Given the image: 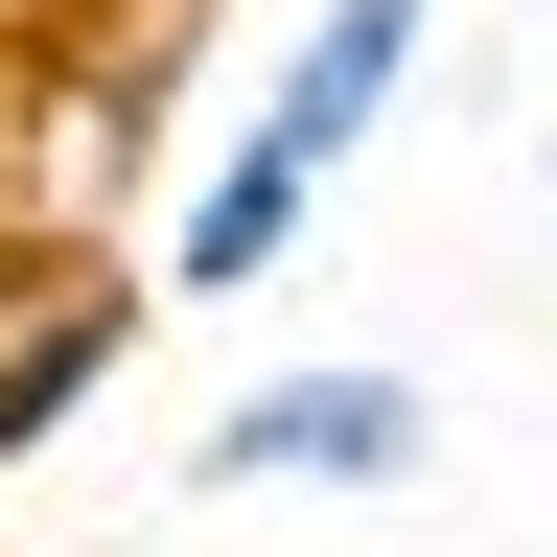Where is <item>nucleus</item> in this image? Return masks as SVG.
Returning a JSON list of instances; mask_svg holds the SVG:
<instances>
[{
	"instance_id": "f257e3e1",
	"label": "nucleus",
	"mask_w": 557,
	"mask_h": 557,
	"mask_svg": "<svg viewBox=\"0 0 557 557\" xmlns=\"http://www.w3.org/2000/svg\"><path fill=\"white\" fill-rule=\"evenodd\" d=\"M186 487H233V511H395V487H442V372L418 348H278V372H233L209 395V442H186Z\"/></svg>"
},
{
	"instance_id": "f03ea898",
	"label": "nucleus",
	"mask_w": 557,
	"mask_h": 557,
	"mask_svg": "<svg viewBox=\"0 0 557 557\" xmlns=\"http://www.w3.org/2000/svg\"><path fill=\"white\" fill-rule=\"evenodd\" d=\"M418 47H442V0H302V24H278V70H256V139H302V163L348 186V163L395 139Z\"/></svg>"
},
{
	"instance_id": "7ed1b4c3",
	"label": "nucleus",
	"mask_w": 557,
	"mask_h": 557,
	"mask_svg": "<svg viewBox=\"0 0 557 557\" xmlns=\"http://www.w3.org/2000/svg\"><path fill=\"white\" fill-rule=\"evenodd\" d=\"M302 233H325V163L233 116V139H209V186H186V233H163V302H278Z\"/></svg>"
},
{
	"instance_id": "20e7f679",
	"label": "nucleus",
	"mask_w": 557,
	"mask_h": 557,
	"mask_svg": "<svg viewBox=\"0 0 557 557\" xmlns=\"http://www.w3.org/2000/svg\"><path fill=\"white\" fill-rule=\"evenodd\" d=\"M139 302H163V278H47V302L0 325V465H47L70 418L116 395V348H139Z\"/></svg>"
},
{
	"instance_id": "39448f33",
	"label": "nucleus",
	"mask_w": 557,
	"mask_h": 557,
	"mask_svg": "<svg viewBox=\"0 0 557 557\" xmlns=\"http://www.w3.org/2000/svg\"><path fill=\"white\" fill-rule=\"evenodd\" d=\"M511 163H534V233H557V70H534V94H511Z\"/></svg>"
}]
</instances>
